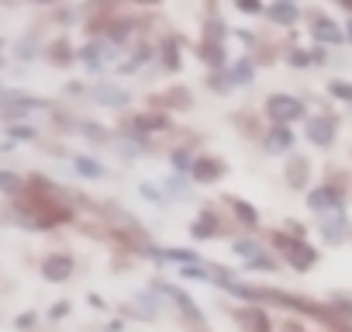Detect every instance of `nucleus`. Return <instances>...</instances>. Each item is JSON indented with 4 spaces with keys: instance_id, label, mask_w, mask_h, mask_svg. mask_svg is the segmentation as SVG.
<instances>
[{
    "instance_id": "obj_13",
    "label": "nucleus",
    "mask_w": 352,
    "mask_h": 332,
    "mask_svg": "<svg viewBox=\"0 0 352 332\" xmlns=\"http://www.w3.org/2000/svg\"><path fill=\"white\" fill-rule=\"evenodd\" d=\"M194 236H201V239L214 236V225H211V218H201V225H194Z\"/></svg>"
},
{
    "instance_id": "obj_16",
    "label": "nucleus",
    "mask_w": 352,
    "mask_h": 332,
    "mask_svg": "<svg viewBox=\"0 0 352 332\" xmlns=\"http://www.w3.org/2000/svg\"><path fill=\"white\" fill-rule=\"evenodd\" d=\"M235 211H239V215H242V218H245L249 225H256V211H252V208H245L242 201H235Z\"/></svg>"
},
{
    "instance_id": "obj_11",
    "label": "nucleus",
    "mask_w": 352,
    "mask_h": 332,
    "mask_svg": "<svg viewBox=\"0 0 352 332\" xmlns=\"http://www.w3.org/2000/svg\"><path fill=\"white\" fill-rule=\"evenodd\" d=\"M97 101H104V104H128V94L124 90H97Z\"/></svg>"
},
{
    "instance_id": "obj_8",
    "label": "nucleus",
    "mask_w": 352,
    "mask_h": 332,
    "mask_svg": "<svg viewBox=\"0 0 352 332\" xmlns=\"http://www.w3.org/2000/svg\"><path fill=\"white\" fill-rule=\"evenodd\" d=\"M314 35L324 39V42H342V32H338L331 21H318V25H314Z\"/></svg>"
},
{
    "instance_id": "obj_4",
    "label": "nucleus",
    "mask_w": 352,
    "mask_h": 332,
    "mask_svg": "<svg viewBox=\"0 0 352 332\" xmlns=\"http://www.w3.org/2000/svg\"><path fill=\"white\" fill-rule=\"evenodd\" d=\"M42 270H45V277H49V280H69V273H73V256H66V253L49 256Z\"/></svg>"
},
{
    "instance_id": "obj_3",
    "label": "nucleus",
    "mask_w": 352,
    "mask_h": 332,
    "mask_svg": "<svg viewBox=\"0 0 352 332\" xmlns=\"http://www.w3.org/2000/svg\"><path fill=\"white\" fill-rule=\"evenodd\" d=\"M331 135H335V121H331V118H311V121H307V138H311L314 145H328Z\"/></svg>"
},
{
    "instance_id": "obj_2",
    "label": "nucleus",
    "mask_w": 352,
    "mask_h": 332,
    "mask_svg": "<svg viewBox=\"0 0 352 332\" xmlns=\"http://www.w3.org/2000/svg\"><path fill=\"white\" fill-rule=\"evenodd\" d=\"M276 242L283 246V253L290 256V263H294L297 270H307V267L314 263V249H311V246H304V242H290V239H283V236H280Z\"/></svg>"
},
{
    "instance_id": "obj_19",
    "label": "nucleus",
    "mask_w": 352,
    "mask_h": 332,
    "mask_svg": "<svg viewBox=\"0 0 352 332\" xmlns=\"http://www.w3.org/2000/svg\"><path fill=\"white\" fill-rule=\"evenodd\" d=\"M331 94H335V97H352V87H345V83H331Z\"/></svg>"
},
{
    "instance_id": "obj_22",
    "label": "nucleus",
    "mask_w": 352,
    "mask_h": 332,
    "mask_svg": "<svg viewBox=\"0 0 352 332\" xmlns=\"http://www.w3.org/2000/svg\"><path fill=\"white\" fill-rule=\"evenodd\" d=\"M349 42H352V25H349Z\"/></svg>"
},
{
    "instance_id": "obj_6",
    "label": "nucleus",
    "mask_w": 352,
    "mask_h": 332,
    "mask_svg": "<svg viewBox=\"0 0 352 332\" xmlns=\"http://www.w3.org/2000/svg\"><path fill=\"white\" fill-rule=\"evenodd\" d=\"M290 145H294V132L290 128H273L270 132V149L273 152H287Z\"/></svg>"
},
{
    "instance_id": "obj_20",
    "label": "nucleus",
    "mask_w": 352,
    "mask_h": 332,
    "mask_svg": "<svg viewBox=\"0 0 352 332\" xmlns=\"http://www.w3.org/2000/svg\"><path fill=\"white\" fill-rule=\"evenodd\" d=\"M35 4H52V0H35Z\"/></svg>"
},
{
    "instance_id": "obj_9",
    "label": "nucleus",
    "mask_w": 352,
    "mask_h": 332,
    "mask_svg": "<svg viewBox=\"0 0 352 332\" xmlns=\"http://www.w3.org/2000/svg\"><path fill=\"white\" fill-rule=\"evenodd\" d=\"M307 201H311V208H328V205H338L335 191H314Z\"/></svg>"
},
{
    "instance_id": "obj_10",
    "label": "nucleus",
    "mask_w": 352,
    "mask_h": 332,
    "mask_svg": "<svg viewBox=\"0 0 352 332\" xmlns=\"http://www.w3.org/2000/svg\"><path fill=\"white\" fill-rule=\"evenodd\" d=\"M270 14H273V21H283V25H290V21L297 18V11H294L290 4H276V8L270 11Z\"/></svg>"
},
{
    "instance_id": "obj_21",
    "label": "nucleus",
    "mask_w": 352,
    "mask_h": 332,
    "mask_svg": "<svg viewBox=\"0 0 352 332\" xmlns=\"http://www.w3.org/2000/svg\"><path fill=\"white\" fill-rule=\"evenodd\" d=\"M342 4H345V8H352V0H342Z\"/></svg>"
},
{
    "instance_id": "obj_18",
    "label": "nucleus",
    "mask_w": 352,
    "mask_h": 332,
    "mask_svg": "<svg viewBox=\"0 0 352 332\" xmlns=\"http://www.w3.org/2000/svg\"><path fill=\"white\" fill-rule=\"evenodd\" d=\"M235 253L239 256H256V242H235Z\"/></svg>"
},
{
    "instance_id": "obj_5",
    "label": "nucleus",
    "mask_w": 352,
    "mask_h": 332,
    "mask_svg": "<svg viewBox=\"0 0 352 332\" xmlns=\"http://www.w3.org/2000/svg\"><path fill=\"white\" fill-rule=\"evenodd\" d=\"M190 170H194V180H201V184H214L221 177V166L214 159H197Z\"/></svg>"
},
{
    "instance_id": "obj_17",
    "label": "nucleus",
    "mask_w": 352,
    "mask_h": 332,
    "mask_svg": "<svg viewBox=\"0 0 352 332\" xmlns=\"http://www.w3.org/2000/svg\"><path fill=\"white\" fill-rule=\"evenodd\" d=\"M239 11H249V14H259V0H239Z\"/></svg>"
},
{
    "instance_id": "obj_14",
    "label": "nucleus",
    "mask_w": 352,
    "mask_h": 332,
    "mask_svg": "<svg viewBox=\"0 0 352 332\" xmlns=\"http://www.w3.org/2000/svg\"><path fill=\"white\" fill-rule=\"evenodd\" d=\"M307 177V163H294V174H290V184H300Z\"/></svg>"
},
{
    "instance_id": "obj_15",
    "label": "nucleus",
    "mask_w": 352,
    "mask_h": 332,
    "mask_svg": "<svg viewBox=\"0 0 352 332\" xmlns=\"http://www.w3.org/2000/svg\"><path fill=\"white\" fill-rule=\"evenodd\" d=\"M18 184H21V180H18L14 174H0V187H4V191H18Z\"/></svg>"
},
{
    "instance_id": "obj_1",
    "label": "nucleus",
    "mask_w": 352,
    "mask_h": 332,
    "mask_svg": "<svg viewBox=\"0 0 352 332\" xmlns=\"http://www.w3.org/2000/svg\"><path fill=\"white\" fill-rule=\"evenodd\" d=\"M270 114L276 118V121H294V118H300L304 114V104L297 101V97H287V94H276V97H270Z\"/></svg>"
},
{
    "instance_id": "obj_12",
    "label": "nucleus",
    "mask_w": 352,
    "mask_h": 332,
    "mask_svg": "<svg viewBox=\"0 0 352 332\" xmlns=\"http://www.w3.org/2000/svg\"><path fill=\"white\" fill-rule=\"evenodd\" d=\"M249 322H252V329H256V332H270V322H266V315H263V311H256V308H252V311H249Z\"/></svg>"
},
{
    "instance_id": "obj_7",
    "label": "nucleus",
    "mask_w": 352,
    "mask_h": 332,
    "mask_svg": "<svg viewBox=\"0 0 352 332\" xmlns=\"http://www.w3.org/2000/svg\"><path fill=\"white\" fill-rule=\"evenodd\" d=\"M73 163H76V170H80L83 177H94V180H100V177H104L100 163H94V159H87V156H76Z\"/></svg>"
}]
</instances>
